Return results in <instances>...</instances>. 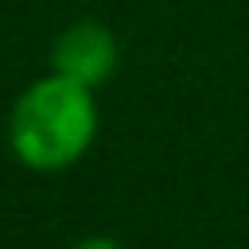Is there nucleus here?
Listing matches in <instances>:
<instances>
[{
  "mask_svg": "<svg viewBox=\"0 0 249 249\" xmlns=\"http://www.w3.org/2000/svg\"><path fill=\"white\" fill-rule=\"evenodd\" d=\"M97 136L93 89L51 70L35 78L8 113V148L31 171L74 167Z\"/></svg>",
  "mask_w": 249,
  "mask_h": 249,
  "instance_id": "1",
  "label": "nucleus"
},
{
  "mask_svg": "<svg viewBox=\"0 0 249 249\" xmlns=\"http://www.w3.org/2000/svg\"><path fill=\"white\" fill-rule=\"evenodd\" d=\"M117 58H121L117 35L101 19H78V23L62 27L51 43V70H58L89 89H97L101 82L113 78Z\"/></svg>",
  "mask_w": 249,
  "mask_h": 249,
  "instance_id": "2",
  "label": "nucleus"
},
{
  "mask_svg": "<svg viewBox=\"0 0 249 249\" xmlns=\"http://www.w3.org/2000/svg\"><path fill=\"white\" fill-rule=\"evenodd\" d=\"M70 249H121V241H113V237H105V233H89V237L74 241Z\"/></svg>",
  "mask_w": 249,
  "mask_h": 249,
  "instance_id": "3",
  "label": "nucleus"
}]
</instances>
